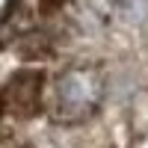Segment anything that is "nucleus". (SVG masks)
I'll use <instances>...</instances> for the list:
<instances>
[{"instance_id":"nucleus-1","label":"nucleus","mask_w":148,"mask_h":148,"mask_svg":"<svg viewBox=\"0 0 148 148\" xmlns=\"http://www.w3.org/2000/svg\"><path fill=\"white\" fill-rule=\"evenodd\" d=\"M42 83H45V74L42 71L24 68L18 74H12L9 83H6V89L0 92L3 110H12V113L21 116V119L36 116L39 107H42Z\"/></svg>"}]
</instances>
